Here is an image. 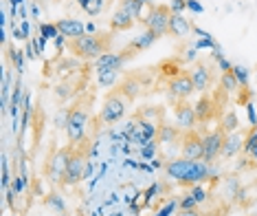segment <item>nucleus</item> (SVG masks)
I'll return each instance as SVG.
<instances>
[{"label":"nucleus","mask_w":257,"mask_h":216,"mask_svg":"<svg viewBox=\"0 0 257 216\" xmlns=\"http://www.w3.org/2000/svg\"><path fill=\"white\" fill-rule=\"evenodd\" d=\"M174 11L165 7V5H154L150 7V14L145 16V27L148 31H152L156 38H163L169 33V22H172Z\"/></svg>","instance_id":"obj_6"},{"label":"nucleus","mask_w":257,"mask_h":216,"mask_svg":"<svg viewBox=\"0 0 257 216\" xmlns=\"http://www.w3.org/2000/svg\"><path fill=\"white\" fill-rule=\"evenodd\" d=\"M165 174L180 185H196L213 174L211 163L207 161H191V159H174L165 163Z\"/></svg>","instance_id":"obj_1"},{"label":"nucleus","mask_w":257,"mask_h":216,"mask_svg":"<svg viewBox=\"0 0 257 216\" xmlns=\"http://www.w3.org/2000/svg\"><path fill=\"white\" fill-rule=\"evenodd\" d=\"M178 216H202V214L198 212V209H194V207H191V209H183V212H180Z\"/></svg>","instance_id":"obj_27"},{"label":"nucleus","mask_w":257,"mask_h":216,"mask_svg":"<svg viewBox=\"0 0 257 216\" xmlns=\"http://www.w3.org/2000/svg\"><path fill=\"white\" fill-rule=\"evenodd\" d=\"M224 132H222V128H218V130L209 132V135L202 137V143H204V157L202 161L207 163H213L218 157L222 155V146H224Z\"/></svg>","instance_id":"obj_9"},{"label":"nucleus","mask_w":257,"mask_h":216,"mask_svg":"<svg viewBox=\"0 0 257 216\" xmlns=\"http://www.w3.org/2000/svg\"><path fill=\"white\" fill-rule=\"evenodd\" d=\"M194 106H196V115H198V121H200V124H207V121L218 117L220 104H218V99H215V95H202Z\"/></svg>","instance_id":"obj_11"},{"label":"nucleus","mask_w":257,"mask_h":216,"mask_svg":"<svg viewBox=\"0 0 257 216\" xmlns=\"http://www.w3.org/2000/svg\"><path fill=\"white\" fill-rule=\"evenodd\" d=\"M189 31H191L189 22H187L180 14H174V16H172V22H169V33H172V36L183 38V36H187Z\"/></svg>","instance_id":"obj_16"},{"label":"nucleus","mask_w":257,"mask_h":216,"mask_svg":"<svg viewBox=\"0 0 257 216\" xmlns=\"http://www.w3.org/2000/svg\"><path fill=\"white\" fill-rule=\"evenodd\" d=\"M134 22H137V16L132 14L127 5L121 3V7L116 9V14L112 16V20H110V29H112V33L127 31L130 27H134Z\"/></svg>","instance_id":"obj_13"},{"label":"nucleus","mask_w":257,"mask_h":216,"mask_svg":"<svg viewBox=\"0 0 257 216\" xmlns=\"http://www.w3.org/2000/svg\"><path fill=\"white\" fill-rule=\"evenodd\" d=\"M77 3H79V7H81V9H84V7H86V5H88V0H77Z\"/></svg>","instance_id":"obj_28"},{"label":"nucleus","mask_w":257,"mask_h":216,"mask_svg":"<svg viewBox=\"0 0 257 216\" xmlns=\"http://www.w3.org/2000/svg\"><path fill=\"white\" fill-rule=\"evenodd\" d=\"M86 141H81L79 148H75V143L71 146V157H68V166L62 174V183L64 185H75L84 179L86 174Z\"/></svg>","instance_id":"obj_4"},{"label":"nucleus","mask_w":257,"mask_h":216,"mask_svg":"<svg viewBox=\"0 0 257 216\" xmlns=\"http://www.w3.org/2000/svg\"><path fill=\"white\" fill-rule=\"evenodd\" d=\"M64 216H66V214H64Z\"/></svg>","instance_id":"obj_29"},{"label":"nucleus","mask_w":257,"mask_h":216,"mask_svg":"<svg viewBox=\"0 0 257 216\" xmlns=\"http://www.w3.org/2000/svg\"><path fill=\"white\" fill-rule=\"evenodd\" d=\"M127 104H130V99H127L119 89L108 91L106 99H103V106H101V115H99V117H101V121H106V124H116V121L125 115Z\"/></svg>","instance_id":"obj_5"},{"label":"nucleus","mask_w":257,"mask_h":216,"mask_svg":"<svg viewBox=\"0 0 257 216\" xmlns=\"http://www.w3.org/2000/svg\"><path fill=\"white\" fill-rule=\"evenodd\" d=\"M110 3H112V0H88V5L84 7V11H86V16H92V18H95V16H101L103 11L110 7Z\"/></svg>","instance_id":"obj_21"},{"label":"nucleus","mask_w":257,"mask_h":216,"mask_svg":"<svg viewBox=\"0 0 257 216\" xmlns=\"http://www.w3.org/2000/svg\"><path fill=\"white\" fill-rule=\"evenodd\" d=\"M220 84H222V91L229 93V95H231V93H235L239 86H242V84L237 82V78H235V73H233V71H224V73H222Z\"/></svg>","instance_id":"obj_19"},{"label":"nucleus","mask_w":257,"mask_h":216,"mask_svg":"<svg viewBox=\"0 0 257 216\" xmlns=\"http://www.w3.org/2000/svg\"><path fill=\"white\" fill-rule=\"evenodd\" d=\"M119 80V71L116 68H97V84L99 86H114Z\"/></svg>","instance_id":"obj_17"},{"label":"nucleus","mask_w":257,"mask_h":216,"mask_svg":"<svg viewBox=\"0 0 257 216\" xmlns=\"http://www.w3.org/2000/svg\"><path fill=\"white\" fill-rule=\"evenodd\" d=\"M231 71L235 73V78H237V82H239V84H246V80H248V73H246V68H242V66H233Z\"/></svg>","instance_id":"obj_25"},{"label":"nucleus","mask_w":257,"mask_h":216,"mask_svg":"<svg viewBox=\"0 0 257 216\" xmlns=\"http://www.w3.org/2000/svg\"><path fill=\"white\" fill-rule=\"evenodd\" d=\"M55 29H57V33H60L62 38H68V40L79 38V36H84V33H86L84 22L75 20V18H62V20H57L55 22Z\"/></svg>","instance_id":"obj_14"},{"label":"nucleus","mask_w":257,"mask_h":216,"mask_svg":"<svg viewBox=\"0 0 257 216\" xmlns=\"http://www.w3.org/2000/svg\"><path fill=\"white\" fill-rule=\"evenodd\" d=\"M189 73H191V80H194L196 91L204 93L207 89H211V84H213V71H211V66H209V64L198 62V64H194V68H191Z\"/></svg>","instance_id":"obj_12"},{"label":"nucleus","mask_w":257,"mask_h":216,"mask_svg":"<svg viewBox=\"0 0 257 216\" xmlns=\"http://www.w3.org/2000/svg\"><path fill=\"white\" fill-rule=\"evenodd\" d=\"M242 153L248 157V159H255L257 161V128H253V130L246 135V139H244V148Z\"/></svg>","instance_id":"obj_18"},{"label":"nucleus","mask_w":257,"mask_h":216,"mask_svg":"<svg viewBox=\"0 0 257 216\" xmlns=\"http://www.w3.org/2000/svg\"><path fill=\"white\" fill-rule=\"evenodd\" d=\"M167 93L174 102H183V99H189L196 93L194 80H191L189 71H178L174 78H169L167 82Z\"/></svg>","instance_id":"obj_7"},{"label":"nucleus","mask_w":257,"mask_h":216,"mask_svg":"<svg viewBox=\"0 0 257 216\" xmlns=\"http://www.w3.org/2000/svg\"><path fill=\"white\" fill-rule=\"evenodd\" d=\"M154 40H159V38H156L152 31H145V36H143V38H139V40H134V42L130 44V49L134 51V53H137V51L148 49V46H150L152 42H154Z\"/></svg>","instance_id":"obj_23"},{"label":"nucleus","mask_w":257,"mask_h":216,"mask_svg":"<svg viewBox=\"0 0 257 216\" xmlns=\"http://www.w3.org/2000/svg\"><path fill=\"white\" fill-rule=\"evenodd\" d=\"M187 7V5L183 3V0H172V11L174 14H178V11H183Z\"/></svg>","instance_id":"obj_26"},{"label":"nucleus","mask_w":257,"mask_h":216,"mask_svg":"<svg viewBox=\"0 0 257 216\" xmlns=\"http://www.w3.org/2000/svg\"><path fill=\"white\" fill-rule=\"evenodd\" d=\"M180 155H183V159L202 161L204 143H202V137L196 130H187L183 135V139H180Z\"/></svg>","instance_id":"obj_8"},{"label":"nucleus","mask_w":257,"mask_h":216,"mask_svg":"<svg viewBox=\"0 0 257 216\" xmlns=\"http://www.w3.org/2000/svg\"><path fill=\"white\" fill-rule=\"evenodd\" d=\"M244 139H246V135H242L239 130L231 132V135H226V137H224V146H222V157L231 159V157H235L237 153H242Z\"/></svg>","instance_id":"obj_15"},{"label":"nucleus","mask_w":257,"mask_h":216,"mask_svg":"<svg viewBox=\"0 0 257 216\" xmlns=\"http://www.w3.org/2000/svg\"><path fill=\"white\" fill-rule=\"evenodd\" d=\"M68 157H71V148L62 150V153L53 159V174H55L57 179H62L64 170H66V166H68Z\"/></svg>","instance_id":"obj_20"},{"label":"nucleus","mask_w":257,"mask_h":216,"mask_svg":"<svg viewBox=\"0 0 257 216\" xmlns=\"http://www.w3.org/2000/svg\"><path fill=\"white\" fill-rule=\"evenodd\" d=\"M88 121H90V108H88V104L81 99V102L75 104L66 115V137H68V141L71 143L84 141Z\"/></svg>","instance_id":"obj_3"},{"label":"nucleus","mask_w":257,"mask_h":216,"mask_svg":"<svg viewBox=\"0 0 257 216\" xmlns=\"http://www.w3.org/2000/svg\"><path fill=\"white\" fill-rule=\"evenodd\" d=\"M174 115H176V124L180 130H194L196 124H198V115H196V106H191L187 99L176 104V110H174Z\"/></svg>","instance_id":"obj_10"},{"label":"nucleus","mask_w":257,"mask_h":216,"mask_svg":"<svg viewBox=\"0 0 257 216\" xmlns=\"http://www.w3.org/2000/svg\"><path fill=\"white\" fill-rule=\"evenodd\" d=\"M110 46H112V33H84L68 40V51L79 60H97L108 53Z\"/></svg>","instance_id":"obj_2"},{"label":"nucleus","mask_w":257,"mask_h":216,"mask_svg":"<svg viewBox=\"0 0 257 216\" xmlns=\"http://www.w3.org/2000/svg\"><path fill=\"white\" fill-rule=\"evenodd\" d=\"M237 126H239V121H237V117H235V113H226L224 115V119H222V132L224 135H231V132H235L237 130Z\"/></svg>","instance_id":"obj_24"},{"label":"nucleus","mask_w":257,"mask_h":216,"mask_svg":"<svg viewBox=\"0 0 257 216\" xmlns=\"http://www.w3.org/2000/svg\"><path fill=\"white\" fill-rule=\"evenodd\" d=\"M185 130L180 128H172V126H161V141L163 143H172L174 139H183Z\"/></svg>","instance_id":"obj_22"}]
</instances>
